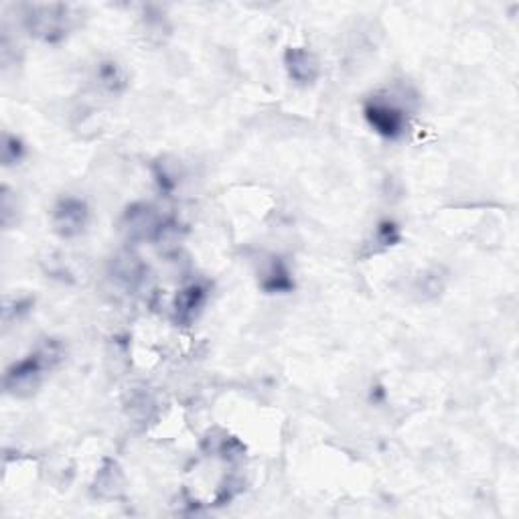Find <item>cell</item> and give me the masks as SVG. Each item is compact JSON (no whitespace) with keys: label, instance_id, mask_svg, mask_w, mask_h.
<instances>
[{"label":"cell","instance_id":"obj_1","mask_svg":"<svg viewBox=\"0 0 519 519\" xmlns=\"http://www.w3.org/2000/svg\"><path fill=\"white\" fill-rule=\"evenodd\" d=\"M63 360V349L57 341H45L35 351L13 363L5 373V389L14 397H29L37 392L43 379Z\"/></svg>","mask_w":519,"mask_h":519},{"label":"cell","instance_id":"obj_2","mask_svg":"<svg viewBox=\"0 0 519 519\" xmlns=\"http://www.w3.org/2000/svg\"><path fill=\"white\" fill-rule=\"evenodd\" d=\"M23 27L43 43H61L73 27L69 5H29L23 13Z\"/></svg>","mask_w":519,"mask_h":519},{"label":"cell","instance_id":"obj_3","mask_svg":"<svg viewBox=\"0 0 519 519\" xmlns=\"http://www.w3.org/2000/svg\"><path fill=\"white\" fill-rule=\"evenodd\" d=\"M363 116L373 128V132L387 138V141H397L408 128V112L387 92L369 96L363 104Z\"/></svg>","mask_w":519,"mask_h":519},{"label":"cell","instance_id":"obj_4","mask_svg":"<svg viewBox=\"0 0 519 519\" xmlns=\"http://www.w3.org/2000/svg\"><path fill=\"white\" fill-rule=\"evenodd\" d=\"M53 232L63 240L77 238L86 232L89 223V207L84 199L65 195L53 205L51 211Z\"/></svg>","mask_w":519,"mask_h":519},{"label":"cell","instance_id":"obj_5","mask_svg":"<svg viewBox=\"0 0 519 519\" xmlns=\"http://www.w3.org/2000/svg\"><path fill=\"white\" fill-rule=\"evenodd\" d=\"M122 230L130 240H159L168 230V223L149 203H134L122 215Z\"/></svg>","mask_w":519,"mask_h":519},{"label":"cell","instance_id":"obj_6","mask_svg":"<svg viewBox=\"0 0 519 519\" xmlns=\"http://www.w3.org/2000/svg\"><path fill=\"white\" fill-rule=\"evenodd\" d=\"M284 68L298 86H313L321 76L319 57L305 47H288L284 51Z\"/></svg>","mask_w":519,"mask_h":519},{"label":"cell","instance_id":"obj_7","mask_svg":"<svg viewBox=\"0 0 519 519\" xmlns=\"http://www.w3.org/2000/svg\"><path fill=\"white\" fill-rule=\"evenodd\" d=\"M205 300H207V288L203 287V284H189V287L183 288L175 296V305H173L175 321L178 324H185V327L187 324H191L195 319H197V314L201 313Z\"/></svg>","mask_w":519,"mask_h":519},{"label":"cell","instance_id":"obj_8","mask_svg":"<svg viewBox=\"0 0 519 519\" xmlns=\"http://www.w3.org/2000/svg\"><path fill=\"white\" fill-rule=\"evenodd\" d=\"M124 473L116 460H104L102 469L94 478L92 493L100 499H116L124 493Z\"/></svg>","mask_w":519,"mask_h":519},{"label":"cell","instance_id":"obj_9","mask_svg":"<svg viewBox=\"0 0 519 519\" xmlns=\"http://www.w3.org/2000/svg\"><path fill=\"white\" fill-rule=\"evenodd\" d=\"M94 81H96V86L108 96L124 94L128 87V76L124 68L114 59H104L96 65Z\"/></svg>","mask_w":519,"mask_h":519},{"label":"cell","instance_id":"obj_10","mask_svg":"<svg viewBox=\"0 0 519 519\" xmlns=\"http://www.w3.org/2000/svg\"><path fill=\"white\" fill-rule=\"evenodd\" d=\"M260 287H262V290L270 292V295H274V292H290L295 288V280H292L288 266L284 264L280 258H272L270 264H268L266 270L262 272Z\"/></svg>","mask_w":519,"mask_h":519},{"label":"cell","instance_id":"obj_11","mask_svg":"<svg viewBox=\"0 0 519 519\" xmlns=\"http://www.w3.org/2000/svg\"><path fill=\"white\" fill-rule=\"evenodd\" d=\"M24 157V144L21 138H16L14 134H5L3 141V162L5 167H13L16 162H21Z\"/></svg>","mask_w":519,"mask_h":519},{"label":"cell","instance_id":"obj_12","mask_svg":"<svg viewBox=\"0 0 519 519\" xmlns=\"http://www.w3.org/2000/svg\"><path fill=\"white\" fill-rule=\"evenodd\" d=\"M400 227H397L394 222H381L376 230V243L381 248H389V246H396L397 241H400Z\"/></svg>","mask_w":519,"mask_h":519},{"label":"cell","instance_id":"obj_13","mask_svg":"<svg viewBox=\"0 0 519 519\" xmlns=\"http://www.w3.org/2000/svg\"><path fill=\"white\" fill-rule=\"evenodd\" d=\"M16 215V197H13V193L8 191V187H3V223L6 230L13 227L11 215Z\"/></svg>","mask_w":519,"mask_h":519}]
</instances>
